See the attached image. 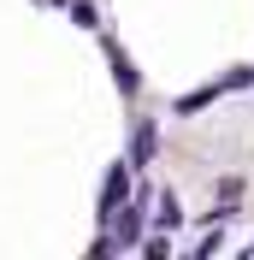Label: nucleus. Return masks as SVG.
Instances as JSON below:
<instances>
[{"mask_svg":"<svg viewBox=\"0 0 254 260\" xmlns=\"http://www.w3.org/2000/svg\"><path fill=\"white\" fill-rule=\"evenodd\" d=\"M124 189H130V172H124V166H112V172H107V189H101V219H112V213H118Z\"/></svg>","mask_w":254,"mask_h":260,"instance_id":"1","label":"nucleus"},{"mask_svg":"<svg viewBox=\"0 0 254 260\" xmlns=\"http://www.w3.org/2000/svg\"><path fill=\"white\" fill-rule=\"evenodd\" d=\"M107 53H112V71H118V89H124V95H136V65H130L118 48H107Z\"/></svg>","mask_w":254,"mask_h":260,"instance_id":"2","label":"nucleus"},{"mask_svg":"<svg viewBox=\"0 0 254 260\" xmlns=\"http://www.w3.org/2000/svg\"><path fill=\"white\" fill-rule=\"evenodd\" d=\"M154 160V124H136V166Z\"/></svg>","mask_w":254,"mask_h":260,"instance_id":"3","label":"nucleus"},{"mask_svg":"<svg viewBox=\"0 0 254 260\" xmlns=\"http://www.w3.org/2000/svg\"><path fill=\"white\" fill-rule=\"evenodd\" d=\"M142 237V219H136V207H124V219H118V243H136Z\"/></svg>","mask_w":254,"mask_h":260,"instance_id":"4","label":"nucleus"},{"mask_svg":"<svg viewBox=\"0 0 254 260\" xmlns=\"http://www.w3.org/2000/svg\"><path fill=\"white\" fill-rule=\"evenodd\" d=\"M160 225H177V219H183V213H177V195H160V213H154Z\"/></svg>","mask_w":254,"mask_h":260,"instance_id":"5","label":"nucleus"},{"mask_svg":"<svg viewBox=\"0 0 254 260\" xmlns=\"http://www.w3.org/2000/svg\"><path fill=\"white\" fill-rule=\"evenodd\" d=\"M71 18H77L83 30H95V6H89V0H77V6H71Z\"/></svg>","mask_w":254,"mask_h":260,"instance_id":"6","label":"nucleus"}]
</instances>
